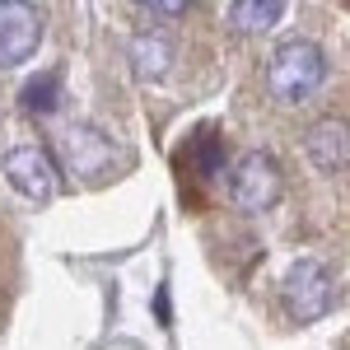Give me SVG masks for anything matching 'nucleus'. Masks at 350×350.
Returning a JSON list of instances; mask_svg holds the SVG:
<instances>
[{"instance_id":"obj_4","label":"nucleus","mask_w":350,"mask_h":350,"mask_svg":"<svg viewBox=\"0 0 350 350\" xmlns=\"http://www.w3.org/2000/svg\"><path fill=\"white\" fill-rule=\"evenodd\" d=\"M0 173H5V183L19 191L24 201H33V206H42V201L56 196V163L42 145H14V150H5Z\"/></svg>"},{"instance_id":"obj_7","label":"nucleus","mask_w":350,"mask_h":350,"mask_svg":"<svg viewBox=\"0 0 350 350\" xmlns=\"http://www.w3.org/2000/svg\"><path fill=\"white\" fill-rule=\"evenodd\" d=\"M308 159L318 163L323 173H341L350 159V140H346V122L341 117H323L308 131Z\"/></svg>"},{"instance_id":"obj_2","label":"nucleus","mask_w":350,"mask_h":350,"mask_svg":"<svg viewBox=\"0 0 350 350\" xmlns=\"http://www.w3.org/2000/svg\"><path fill=\"white\" fill-rule=\"evenodd\" d=\"M280 295H285V308H290L295 323H318L332 308V299H336V275H332L327 262L304 257V262H295V267L285 271Z\"/></svg>"},{"instance_id":"obj_1","label":"nucleus","mask_w":350,"mask_h":350,"mask_svg":"<svg viewBox=\"0 0 350 350\" xmlns=\"http://www.w3.org/2000/svg\"><path fill=\"white\" fill-rule=\"evenodd\" d=\"M267 84L280 103H308L327 84V52L308 38L280 42L267 61Z\"/></svg>"},{"instance_id":"obj_10","label":"nucleus","mask_w":350,"mask_h":350,"mask_svg":"<svg viewBox=\"0 0 350 350\" xmlns=\"http://www.w3.org/2000/svg\"><path fill=\"white\" fill-rule=\"evenodd\" d=\"M56 89H61V75L47 70V75H33L24 84V108L28 112H52L56 108Z\"/></svg>"},{"instance_id":"obj_11","label":"nucleus","mask_w":350,"mask_h":350,"mask_svg":"<svg viewBox=\"0 0 350 350\" xmlns=\"http://www.w3.org/2000/svg\"><path fill=\"white\" fill-rule=\"evenodd\" d=\"M219 159H224V145H219L215 135H206V145L196 150V163H201V173L211 178V173H215V168H219Z\"/></svg>"},{"instance_id":"obj_3","label":"nucleus","mask_w":350,"mask_h":350,"mask_svg":"<svg viewBox=\"0 0 350 350\" xmlns=\"http://www.w3.org/2000/svg\"><path fill=\"white\" fill-rule=\"evenodd\" d=\"M229 191L243 211H271L280 196H285V178H280V163L271 159L267 150H252L234 163L229 173Z\"/></svg>"},{"instance_id":"obj_12","label":"nucleus","mask_w":350,"mask_h":350,"mask_svg":"<svg viewBox=\"0 0 350 350\" xmlns=\"http://www.w3.org/2000/svg\"><path fill=\"white\" fill-rule=\"evenodd\" d=\"M145 14H187V5L183 0H150Z\"/></svg>"},{"instance_id":"obj_8","label":"nucleus","mask_w":350,"mask_h":350,"mask_svg":"<svg viewBox=\"0 0 350 350\" xmlns=\"http://www.w3.org/2000/svg\"><path fill=\"white\" fill-rule=\"evenodd\" d=\"M131 66L140 80H163L173 70V38L168 33H135L131 38Z\"/></svg>"},{"instance_id":"obj_6","label":"nucleus","mask_w":350,"mask_h":350,"mask_svg":"<svg viewBox=\"0 0 350 350\" xmlns=\"http://www.w3.org/2000/svg\"><path fill=\"white\" fill-rule=\"evenodd\" d=\"M56 150H61L66 168H75L80 178H103V173L112 168L108 135L94 131V126H66V131L56 135Z\"/></svg>"},{"instance_id":"obj_5","label":"nucleus","mask_w":350,"mask_h":350,"mask_svg":"<svg viewBox=\"0 0 350 350\" xmlns=\"http://www.w3.org/2000/svg\"><path fill=\"white\" fill-rule=\"evenodd\" d=\"M42 42V10L24 0H0V70L24 66Z\"/></svg>"},{"instance_id":"obj_9","label":"nucleus","mask_w":350,"mask_h":350,"mask_svg":"<svg viewBox=\"0 0 350 350\" xmlns=\"http://www.w3.org/2000/svg\"><path fill=\"white\" fill-rule=\"evenodd\" d=\"M229 19L243 33H267L285 19V0H239V5H229Z\"/></svg>"}]
</instances>
